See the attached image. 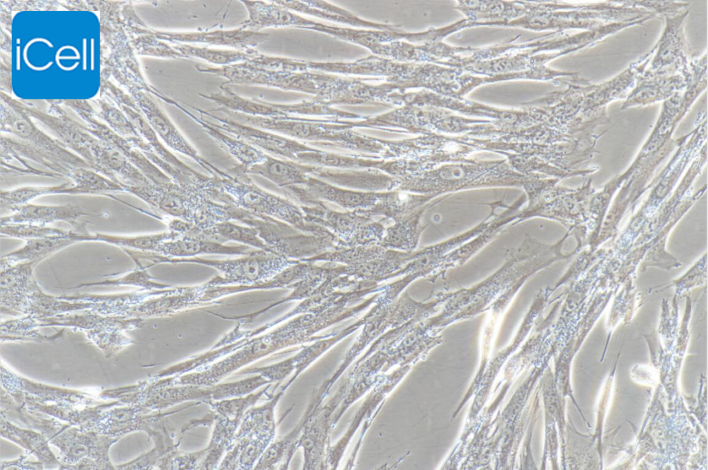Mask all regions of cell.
Listing matches in <instances>:
<instances>
[{
    "mask_svg": "<svg viewBox=\"0 0 708 470\" xmlns=\"http://www.w3.org/2000/svg\"><path fill=\"white\" fill-rule=\"evenodd\" d=\"M539 177L516 171L506 159L448 162L409 174L398 189L416 194L446 197L451 193L488 187H528Z\"/></svg>",
    "mask_w": 708,
    "mask_h": 470,
    "instance_id": "obj_1",
    "label": "cell"
},
{
    "mask_svg": "<svg viewBox=\"0 0 708 470\" xmlns=\"http://www.w3.org/2000/svg\"><path fill=\"white\" fill-rule=\"evenodd\" d=\"M246 337L241 345L223 359L180 377L178 384L209 386L233 371L279 350L307 341L308 333L299 317L257 337Z\"/></svg>",
    "mask_w": 708,
    "mask_h": 470,
    "instance_id": "obj_2",
    "label": "cell"
},
{
    "mask_svg": "<svg viewBox=\"0 0 708 470\" xmlns=\"http://www.w3.org/2000/svg\"><path fill=\"white\" fill-rule=\"evenodd\" d=\"M153 265L163 263H194L212 267L218 274L205 284L208 286H250L266 283L298 261L274 253L259 250L240 257L209 260L200 257L171 258L153 253L150 256Z\"/></svg>",
    "mask_w": 708,
    "mask_h": 470,
    "instance_id": "obj_3",
    "label": "cell"
},
{
    "mask_svg": "<svg viewBox=\"0 0 708 470\" xmlns=\"http://www.w3.org/2000/svg\"><path fill=\"white\" fill-rule=\"evenodd\" d=\"M226 171L230 176L217 177V186L230 195L237 206L254 215L283 222L303 231H316V225H307L301 207L258 186L239 164Z\"/></svg>",
    "mask_w": 708,
    "mask_h": 470,
    "instance_id": "obj_4",
    "label": "cell"
},
{
    "mask_svg": "<svg viewBox=\"0 0 708 470\" xmlns=\"http://www.w3.org/2000/svg\"><path fill=\"white\" fill-rule=\"evenodd\" d=\"M201 73L221 77L225 84L261 86L283 90L297 91L319 95L324 88L327 74L321 71L284 72L254 68L248 63L225 66H195Z\"/></svg>",
    "mask_w": 708,
    "mask_h": 470,
    "instance_id": "obj_5",
    "label": "cell"
},
{
    "mask_svg": "<svg viewBox=\"0 0 708 470\" xmlns=\"http://www.w3.org/2000/svg\"><path fill=\"white\" fill-rule=\"evenodd\" d=\"M351 380L346 378L338 390L324 405L316 407L308 420L299 442L304 451V469H323L328 467L327 449L329 433L335 427L333 417L342 402Z\"/></svg>",
    "mask_w": 708,
    "mask_h": 470,
    "instance_id": "obj_6",
    "label": "cell"
},
{
    "mask_svg": "<svg viewBox=\"0 0 708 470\" xmlns=\"http://www.w3.org/2000/svg\"><path fill=\"white\" fill-rule=\"evenodd\" d=\"M192 108L200 115L214 119L216 123L207 120L212 126L246 141L269 155L297 161L300 153L315 149L296 139L239 123L225 115L218 117L209 111Z\"/></svg>",
    "mask_w": 708,
    "mask_h": 470,
    "instance_id": "obj_7",
    "label": "cell"
},
{
    "mask_svg": "<svg viewBox=\"0 0 708 470\" xmlns=\"http://www.w3.org/2000/svg\"><path fill=\"white\" fill-rule=\"evenodd\" d=\"M160 40L178 43H205L231 47L240 50L254 49L270 39L268 33L255 32L239 27L231 30H214L191 32L157 31Z\"/></svg>",
    "mask_w": 708,
    "mask_h": 470,
    "instance_id": "obj_8",
    "label": "cell"
},
{
    "mask_svg": "<svg viewBox=\"0 0 708 470\" xmlns=\"http://www.w3.org/2000/svg\"><path fill=\"white\" fill-rule=\"evenodd\" d=\"M204 284L190 286H171L165 293L149 297L131 308L128 317L144 319L163 317L186 309L205 306L203 302Z\"/></svg>",
    "mask_w": 708,
    "mask_h": 470,
    "instance_id": "obj_9",
    "label": "cell"
},
{
    "mask_svg": "<svg viewBox=\"0 0 708 470\" xmlns=\"http://www.w3.org/2000/svg\"><path fill=\"white\" fill-rule=\"evenodd\" d=\"M308 70L339 75H363L382 77L390 81H400L411 68V63H401L390 59L370 55L352 62L306 61Z\"/></svg>",
    "mask_w": 708,
    "mask_h": 470,
    "instance_id": "obj_10",
    "label": "cell"
},
{
    "mask_svg": "<svg viewBox=\"0 0 708 470\" xmlns=\"http://www.w3.org/2000/svg\"><path fill=\"white\" fill-rule=\"evenodd\" d=\"M12 213L1 217V224L11 223H30L40 226L64 222L68 223L81 233H88L84 217L89 215L82 208L71 204L41 205L27 203L10 209Z\"/></svg>",
    "mask_w": 708,
    "mask_h": 470,
    "instance_id": "obj_11",
    "label": "cell"
},
{
    "mask_svg": "<svg viewBox=\"0 0 708 470\" xmlns=\"http://www.w3.org/2000/svg\"><path fill=\"white\" fill-rule=\"evenodd\" d=\"M383 193L361 192L340 188L317 177L309 176L305 185L300 189V198L306 202L326 200L339 206L357 210H367L375 206Z\"/></svg>",
    "mask_w": 708,
    "mask_h": 470,
    "instance_id": "obj_12",
    "label": "cell"
},
{
    "mask_svg": "<svg viewBox=\"0 0 708 470\" xmlns=\"http://www.w3.org/2000/svg\"><path fill=\"white\" fill-rule=\"evenodd\" d=\"M248 12V19L243 21V29L259 32L266 28L294 27L305 29L311 26L313 20L290 12L274 1L241 0Z\"/></svg>",
    "mask_w": 708,
    "mask_h": 470,
    "instance_id": "obj_13",
    "label": "cell"
},
{
    "mask_svg": "<svg viewBox=\"0 0 708 470\" xmlns=\"http://www.w3.org/2000/svg\"><path fill=\"white\" fill-rule=\"evenodd\" d=\"M257 249L246 245H227L198 236H181L163 242L157 253L171 258H189L201 255H247Z\"/></svg>",
    "mask_w": 708,
    "mask_h": 470,
    "instance_id": "obj_14",
    "label": "cell"
},
{
    "mask_svg": "<svg viewBox=\"0 0 708 470\" xmlns=\"http://www.w3.org/2000/svg\"><path fill=\"white\" fill-rule=\"evenodd\" d=\"M91 153L93 169L124 188L144 186L151 182L125 156L115 149L95 144Z\"/></svg>",
    "mask_w": 708,
    "mask_h": 470,
    "instance_id": "obj_15",
    "label": "cell"
},
{
    "mask_svg": "<svg viewBox=\"0 0 708 470\" xmlns=\"http://www.w3.org/2000/svg\"><path fill=\"white\" fill-rule=\"evenodd\" d=\"M184 386L169 387L160 389L156 395L158 399V408H164L187 400H216L234 396H242L252 391V383L248 378L241 381L209 386L201 388L198 385L184 384ZM158 400V399H157Z\"/></svg>",
    "mask_w": 708,
    "mask_h": 470,
    "instance_id": "obj_16",
    "label": "cell"
},
{
    "mask_svg": "<svg viewBox=\"0 0 708 470\" xmlns=\"http://www.w3.org/2000/svg\"><path fill=\"white\" fill-rule=\"evenodd\" d=\"M171 288V287H170ZM144 290L115 293V294H76L71 295H59L62 299L69 301H85L93 303L90 311L106 316H120L128 317L130 310L135 305L145 300L161 295L168 289Z\"/></svg>",
    "mask_w": 708,
    "mask_h": 470,
    "instance_id": "obj_17",
    "label": "cell"
},
{
    "mask_svg": "<svg viewBox=\"0 0 708 470\" xmlns=\"http://www.w3.org/2000/svg\"><path fill=\"white\" fill-rule=\"evenodd\" d=\"M276 3L299 13L326 19L342 23L374 30L401 31L400 26L374 23L359 18L351 12L323 1H274Z\"/></svg>",
    "mask_w": 708,
    "mask_h": 470,
    "instance_id": "obj_18",
    "label": "cell"
},
{
    "mask_svg": "<svg viewBox=\"0 0 708 470\" xmlns=\"http://www.w3.org/2000/svg\"><path fill=\"white\" fill-rule=\"evenodd\" d=\"M243 168L246 174L262 177L283 189L304 186L309 177V165L268 154L263 161L248 168Z\"/></svg>",
    "mask_w": 708,
    "mask_h": 470,
    "instance_id": "obj_19",
    "label": "cell"
},
{
    "mask_svg": "<svg viewBox=\"0 0 708 470\" xmlns=\"http://www.w3.org/2000/svg\"><path fill=\"white\" fill-rule=\"evenodd\" d=\"M307 30L322 32L337 39L352 42L369 49L372 53L377 47L385 43L404 39L412 42L414 33L401 31L362 30L328 26L313 21Z\"/></svg>",
    "mask_w": 708,
    "mask_h": 470,
    "instance_id": "obj_20",
    "label": "cell"
},
{
    "mask_svg": "<svg viewBox=\"0 0 708 470\" xmlns=\"http://www.w3.org/2000/svg\"><path fill=\"white\" fill-rule=\"evenodd\" d=\"M174 106L199 124L211 137L245 168L263 161L266 158L267 154L265 152L242 139L215 128L203 116L200 117L196 116L177 101H175Z\"/></svg>",
    "mask_w": 708,
    "mask_h": 470,
    "instance_id": "obj_21",
    "label": "cell"
},
{
    "mask_svg": "<svg viewBox=\"0 0 708 470\" xmlns=\"http://www.w3.org/2000/svg\"><path fill=\"white\" fill-rule=\"evenodd\" d=\"M310 173L328 180L332 183H337L339 185L351 186L373 190H388L399 187L401 181L400 179L384 174L380 171H339L326 168V167L310 166Z\"/></svg>",
    "mask_w": 708,
    "mask_h": 470,
    "instance_id": "obj_22",
    "label": "cell"
},
{
    "mask_svg": "<svg viewBox=\"0 0 708 470\" xmlns=\"http://www.w3.org/2000/svg\"><path fill=\"white\" fill-rule=\"evenodd\" d=\"M178 233L168 230L165 232L138 235H118L106 233H81L75 232L73 238L77 242H100L112 244L121 248L158 253L160 245L168 240L181 237Z\"/></svg>",
    "mask_w": 708,
    "mask_h": 470,
    "instance_id": "obj_23",
    "label": "cell"
},
{
    "mask_svg": "<svg viewBox=\"0 0 708 470\" xmlns=\"http://www.w3.org/2000/svg\"><path fill=\"white\" fill-rule=\"evenodd\" d=\"M74 233L26 240L21 247L2 256L0 265L23 262H33L38 264L57 252L77 243L73 239Z\"/></svg>",
    "mask_w": 708,
    "mask_h": 470,
    "instance_id": "obj_24",
    "label": "cell"
},
{
    "mask_svg": "<svg viewBox=\"0 0 708 470\" xmlns=\"http://www.w3.org/2000/svg\"><path fill=\"white\" fill-rule=\"evenodd\" d=\"M220 90L221 91L218 92L208 95L199 94V95L218 104V107L242 114L266 117L289 116L273 106L270 102H267L256 97L250 99L239 96L227 84L224 83L220 86Z\"/></svg>",
    "mask_w": 708,
    "mask_h": 470,
    "instance_id": "obj_25",
    "label": "cell"
},
{
    "mask_svg": "<svg viewBox=\"0 0 708 470\" xmlns=\"http://www.w3.org/2000/svg\"><path fill=\"white\" fill-rule=\"evenodd\" d=\"M272 439L254 433H249L242 438L234 439L219 469H252Z\"/></svg>",
    "mask_w": 708,
    "mask_h": 470,
    "instance_id": "obj_26",
    "label": "cell"
},
{
    "mask_svg": "<svg viewBox=\"0 0 708 470\" xmlns=\"http://www.w3.org/2000/svg\"><path fill=\"white\" fill-rule=\"evenodd\" d=\"M192 235L223 244L235 242L256 249L271 252L266 244L259 236L258 232L254 228L242 224H239L233 221L219 222L212 228L203 231L195 228Z\"/></svg>",
    "mask_w": 708,
    "mask_h": 470,
    "instance_id": "obj_27",
    "label": "cell"
},
{
    "mask_svg": "<svg viewBox=\"0 0 708 470\" xmlns=\"http://www.w3.org/2000/svg\"><path fill=\"white\" fill-rule=\"evenodd\" d=\"M6 129L15 133L21 137L33 139L34 141L44 147L49 154L71 167H84L91 168V166L84 159L78 157L55 145L44 135L36 130L31 124L24 117L13 114H8L3 120Z\"/></svg>",
    "mask_w": 708,
    "mask_h": 470,
    "instance_id": "obj_28",
    "label": "cell"
},
{
    "mask_svg": "<svg viewBox=\"0 0 708 470\" xmlns=\"http://www.w3.org/2000/svg\"><path fill=\"white\" fill-rule=\"evenodd\" d=\"M173 47L187 59H200L219 66L249 62L256 51L211 48L187 43H177Z\"/></svg>",
    "mask_w": 708,
    "mask_h": 470,
    "instance_id": "obj_29",
    "label": "cell"
},
{
    "mask_svg": "<svg viewBox=\"0 0 708 470\" xmlns=\"http://www.w3.org/2000/svg\"><path fill=\"white\" fill-rule=\"evenodd\" d=\"M81 195L71 181L56 186H28L1 191V207H12L30 203V201L49 195Z\"/></svg>",
    "mask_w": 708,
    "mask_h": 470,
    "instance_id": "obj_30",
    "label": "cell"
},
{
    "mask_svg": "<svg viewBox=\"0 0 708 470\" xmlns=\"http://www.w3.org/2000/svg\"><path fill=\"white\" fill-rule=\"evenodd\" d=\"M68 178L79 189L81 195H105L111 192H126L120 184L88 168H73Z\"/></svg>",
    "mask_w": 708,
    "mask_h": 470,
    "instance_id": "obj_31",
    "label": "cell"
},
{
    "mask_svg": "<svg viewBox=\"0 0 708 470\" xmlns=\"http://www.w3.org/2000/svg\"><path fill=\"white\" fill-rule=\"evenodd\" d=\"M148 266L143 264L136 265V268L116 278L93 281L82 283L71 289H77L92 286H134L144 290H161L171 287V285L162 284L154 280L148 273Z\"/></svg>",
    "mask_w": 708,
    "mask_h": 470,
    "instance_id": "obj_32",
    "label": "cell"
},
{
    "mask_svg": "<svg viewBox=\"0 0 708 470\" xmlns=\"http://www.w3.org/2000/svg\"><path fill=\"white\" fill-rule=\"evenodd\" d=\"M72 231L40 226L30 223H11L1 224V237L17 238L21 239H32L57 235H67Z\"/></svg>",
    "mask_w": 708,
    "mask_h": 470,
    "instance_id": "obj_33",
    "label": "cell"
},
{
    "mask_svg": "<svg viewBox=\"0 0 708 470\" xmlns=\"http://www.w3.org/2000/svg\"><path fill=\"white\" fill-rule=\"evenodd\" d=\"M123 331L113 327L100 328L86 331V335L106 355H112L132 343Z\"/></svg>",
    "mask_w": 708,
    "mask_h": 470,
    "instance_id": "obj_34",
    "label": "cell"
},
{
    "mask_svg": "<svg viewBox=\"0 0 708 470\" xmlns=\"http://www.w3.org/2000/svg\"><path fill=\"white\" fill-rule=\"evenodd\" d=\"M296 369L295 357L266 367L243 369L241 374L259 373L267 379L270 383L279 382L286 378Z\"/></svg>",
    "mask_w": 708,
    "mask_h": 470,
    "instance_id": "obj_35",
    "label": "cell"
}]
</instances>
